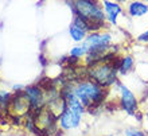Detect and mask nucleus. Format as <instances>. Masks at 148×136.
<instances>
[{
    "mask_svg": "<svg viewBox=\"0 0 148 136\" xmlns=\"http://www.w3.org/2000/svg\"><path fill=\"white\" fill-rule=\"evenodd\" d=\"M128 14L132 18H139L148 14V5L143 1H132L128 5Z\"/></svg>",
    "mask_w": 148,
    "mask_h": 136,
    "instance_id": "nucleus-8",
    "label": "nucleus"
},
{
    "mask_svg": "<svg viewBox=\"0 0 148 136\" xmlns=\"http://www.w3.org/2000/svg\"><path fill=\"white\" fill-rule=\"evenodd\" d=\"M137 41H139V42H148V30L139 35V36H137Z\"/></svg>",
    "mask_w": 148,
    "mask_h": 136,
    "instance_id": "nucleus-13",
    "label": "nucleus"
},
{
    "mask_svg": "<svg viewBox=\"0 0 148 136\" xmlns=\"http://www.w3.org/2000/svg\"><path fill=\"white\" fill-rule=\"evenodd\" d=\"M117 66L109 61H97V62L89 65L88 69V76L90 80H93L98 85L108 88L113 85L117 80Z\"/></svg>",
    "mask_w": 148,
    "mask_h": 136,
    "instance_id": "nucleus-3",
    "label": "nucleus"
},
{
    "mask_svg": "<svg viewBox=\"0 0 148 136\" xmlns=\"http://www.w3.org/2000/svg\"><path fill=\"white\" fill-rule=\"evenodd\" d=\"M26 96H27L28 101L31 104V106H35V108H39L43 102V96H42V92L36 88V86H30L26 89Z\"/></svg>",
    "mask_w": 148,
    "mask_h": 136,
    "instance_id": "nucleus-7",
    "label": "nucleus"
},
{
    "mask_svg": "<svg viewBox=\"0 0 148 136\" xmlns=\"http://www.w3.org/2000/svg\"><path fill=\"white\" fill-rule=\"evenodd\" d=\"M125 135L127 136H147L143 132H140V131H136V129H128V131L125 132Z\"/></svg>",
    "mask_w": 148,
    "mask_h": 136,
    "instance_id": "nucleus-12",
    "label": "nucleus"
},
{
    "mask_svg": "<svg viewBox=\"0 0 148 136\" xmlns=\"http://www.w3.org/2000/svg\"><path fill=\"white\" fill-rule=\"evenodd\" d=\"M133 67V58L131 55H127L124 58H121L117 65V70L120 74H127L129 70Z\"/></svg>",
    "mask_w": 148,
    "mask_h": 136,
    "instance_id": "nucleus-9",
    "label": "nucleus"
},
{
    "mask_svg": "<svg viewBox=\"0 0 148 136\" xmlns=\"http://www.w3.org/2000/svg\"><path fill=\"white\" fill-rule=\"evenodd\" d=\"M104 11H105L106 19L109 20L110 23L116 24L117 22V16L121 14V7L119 3H113L109 0H104Z\"/></svg>",
    "mask_w": 148,
    "mask_h": 136,
    "instance_id": "nucleus-6",
    "label": "nucleus"
},
{
    "mask_svg": "<svg viewBox=\"0 0 148 136\" xmlns=\"http://www.w3.org/2000/svg\"><path fill=\"white\" fill-rule=\"evenodd\" d=\"M86 54H88V50L84 47V45L75 46L70 50V57H73V58H82V57H85Z\"/></svg>",
    "mask_w": 148,
    "mask_h": 136,
    "instance_id": "nucleus-11",
    "label": "nucleus"
},
{
    "mask_svg": "<svg viewBox=\"0 0 148 136\" xmlns=\"http://www.w3.org/2000/svg\"><path fill=\"white\" fill-rule=\"evenodd\" d=\"M119 86H120V93H121V105H123V108L125 109V112L128 113V115H131V116H133L137 109L136 97H135V94L125 85L120 84Z\"/></svg>",
    "mask_w": 148,
    "mask_h": 136,
    "instance_id": "nucleus-5",
    "label": "nucleus"
},
{
    "mask_svg": "<svg viewBox=\"0 0 148 136\" xmlns=\"http://www.w3.org/2000/svg\"><path fill=\"white\" fill-rule=\"evenodd\" d=\"M117 1H119V3H125L127 0H117Z\"/></svg>",
    "mask_w": 148,
    "mask_h": 136,
    "instance_id": "nucleus-14",
    "label": "nucleus"
},
{
    "mask_svg": "<svg viewBox=\"0 0 148 136\" xmlns=\"http://www.w3.org/2000/svg\"><path fill=\"white\" fill-rule=\"evenodd\" d=\"M69 32H70L71 39H73V41H75V42H84V41H85V38H86V31H84L82 28L77 27L75 24H71Z\"/></svg>",
    "mask_w": 148,
    "mask_h": 136,
    "instance_id": "nucleus-10",
    "label": "nucleus"
},
{
    "mask_svg": "<svg viewBox=\"0 0 148 136\" xmlns=\"http://www.w3.org/2000/svg\"><path fill=\"white\" fill-rule=\"evenodd\" d=\"M71 89H73L74 94L81 100L85 108H90L93 105L101 104L106 94L105 88L98 85L93 80H85V81L78 82Z\"/></svg>",
    "mask_w": 148,
    "mask_h": 136,
    "instance_id": "nucleus-2",
    "label": "nucleus"
},
{
    "mask_svg": "<svg viewBox=\"0 0 148 136\" xmlns=\"http://www.w3.org/2000/svg\"><path fill=\"white\" fill-rule=\"evenodd\" d=\"M82 115H84V113L78 112L75 109L65 106V109L62 111V115H61V127H62L63 129L77 128L78 125H79V123H81Z\"/></svg>",
    "mask_w": 148,
    "mask_h": 136,
    "instance_id": "nucleus-4",
    "label": "nucleus"
},
{
    "mask_svg": "<svg viewBox=\"0 0 148 136\" xmlns=\"http://www.w3.org/2000/svg\"><path fill=\"white\" fill-rule=\"evenodd\" d=\"M70 7L74 15H79L92 24L93 30H100L104 26L106 15L96 0H71Z\"/></svg>",
    "mask_w": 148,
    "mask_h": 136,
    "instance_id": "nucleus-1",
    "label": "nucleus"
},
{
    "mask_svg": "<svg viewBox=\"0 0 148 136\" xmlns=\"http://www.w3.org/2000/svg\"><path fill=\"white\" fill-rule=\"evenodd\" d=\"M145 1H148V0H145Z\"/></svg>",
    "mask_w": 148,
    "mask_h": 136,
    "instance_id": "nucleus-15",
    "label": "nucleus"
}]
</instances>
